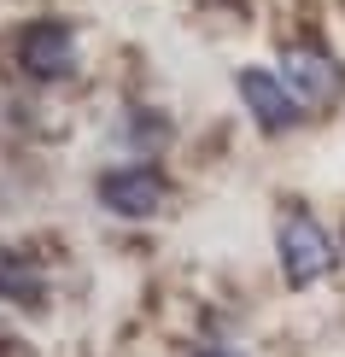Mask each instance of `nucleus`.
Masks as SVG:
<instances>
[{
    "label": "nucleus",
    "instance_id": "nucleus-1",
    "mask_svg": "<svg viewBox=\"0 0 345 357\" xmlns=\"http://www.w3.org/2000/svg\"><path fill=\"white\" fill-rule=\"evenodd\" d=\"M275 246H281V270H287V287H310V281H322L334 270V241L322 234V222L310 211H293L281 217L275 229Z\"/></svg>",
    "mask_w": 345,
    "mask_h": 357
},
{
    "label": "nucleus",
    "instance_id": "nucleus-2",
    "mask_svg": "<svg viewBox=\"0 0 345 357\" xmlns=\"http://www.w3.org/2000/svg\"><path fill=\"white\" fill-rule=\"evenodd\" d=\"M240 88V100H246V112H252V123L269 129V135H287V129L305 117V106H298V94L287 82H281V70H258V65H246L234 77Z\"/></svg>",
    "mask_w": 345,
    "mask_h": 357
},
{
    "label": "nucleus",
    "instance_id": "nucleus-3",
    "mask_svg": "<svg viewBox=\"0 0 345 357\" xmlns=\"http://www.w3.org/2000/svg\"><path fill=\"white\" fill-rule=\"evenodd\" d=\"M281 82L298 94V106H334L339 88H345V70L322 47H287L281 53Z\"/></svg>",
    "mask_w": 345,
    "mask_h": 357
},
{
    "label": "nucleus",
    "instance_id": "nucleus-4",
    "mask_svg": "<svg viewBox=\"0 0 345 357\" xmlns=\"http://www.w3.org/2000/svg\"><path fill=\"white\" fill-rule=\"evenodd\" d=\"M100 205H106L112 217L141 222V217H153L158 205H164V176H158L153 165H123V170H106V176H100Z\"/></svg>",
    "mask_w": 345,
    "mask_h": 357
},
{
    "label": "nucleus",
    "instance_id": "nucleus-5",
    "mask_svg": "<svg viewBox=\"0 0 345 357\" xmlns=\"http://www.w3.org/2000/svg\"><path fill=\"white\" fill-rule=\"evenodd\" d=\"M18 65H24V77H36V82H59L70 65H77V36H70L65 24H53V18L24 24V36H18Z\"/></svg>",
    "mask_w": 345,
    "mask_h": 357
},
{
    "label": "nucleus",
    "instance_id": "nucleus-6",
    "mask_svg": "<svg viewBox=\"0 0 345 357\" xmlns=\"http://www.w3.org/2000/svg\"><path fill=\"white\" fill-rule=\"evenodd\" d=\"M0 299H18V305H41V281L36 275H18V264H0Z\"/></svg>",
    "mask_w": 345,
    "mask_h": 357
},
{
    "label": "nucleus",
    "instance_id": "nucleus-7",
    "mask_svg": "<svg viewBox=\"0 0 345 357\" xmlns=\"http://www.w3.org/2000/svg\"><path fill=\"white\" fill-rule=\"evenodd\" d=\"M199 357H234V351H199Z\"/></svg>",
    "mask_w": 345,
    "mask_h": 357
},
{
    "label": "nucleus",
    "instance_id": "nucleus-8",
    "mask_svg": "<svg viewBox=\"0 0 345 357\" xmlns=\"http://www.w3.org/2000/svg\"><path fill=\"white\" fill-rule=\"evenodd\" d=\"M0 346H6V334H0Z\"/></svg>",
    "mask_w": 345,
    "mask_h": 357
}]
</instances>
